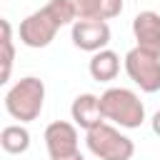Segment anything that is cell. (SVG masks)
<instances>
[{
  "label": "cell",
  "instance_id": "obj_7",
  "mask_svg": "<svg viewBox=\"0 0 160 160\" xmlns=\"http://www.w3.org/2000/svg\"><path fill=\"white\" fill-rule=\"evenodd\" d=\"M70 40L78 50L100 52L110 42V25L105 20H75L70 28Z\"/></svg>",
  "mask_w": 160,
  "mask_h": 160
},
{
  "label": "cell",
  "instance_id": "obj_1",
  "mask_svg": "<svg viewBox=\"0 0 160 160\" xmlns=\"http://www.w3.org/2000/svg\"><path fill=\"white\" fill-rule=\"evenodd\" d=\"M45 105V82L35 75H25L20 78L15 85H10V90L5 92V110L12 120L32 122L40 118Z\"/></svg>",
  "mask_w": 160,
  "mask_h": 160
},
{
  "label": "cell",
  "instance_id": "obj_13",
  "mask_svg": "<svg viewBox=\"0 0 160 160\" xmlns=\"http://www.w3.org/2000/svg\"><path fill=\"white\" fill-rule=\"evenodd\" d=\"M2 78L0 82H8L10 80V70H12V60H15V42H12V25L10 20H2Z\"/></svg>",
  "mask_w": 160,
  "mask_h": 160
},
{
  "label": "cell",
  "instance_id": "obj_8",
  "mask_svg": "<svg viewBox=\"0 0 160 160\" xmlns=\"http://www.w3.org/2000/svg\"><path fill=\"white\" fill-rule=\"evenodd\" d=\"M132 35L138 48L160 55V15L155 10H140L132 18Z\"/></svg>",
  "mask_w": 160,
  "mask_h": 160
},
{
  "label": "cell",
  "instance_id": "obj_12",
  "mask_svg": "<svg viewBox=\"0 0 160 160\" xmlns=\"http://www.w3.org/2000/svg\"><path fill=\"white\" fill-rule=\"evenodd\" d=\"M0 148L10 155H22L28 152L30 148V132L22 122H15V125H5L0 130Z\"/></svg>",
  "mask_w": 160,
  "mask_h": 160
},
{
  "label": "cell",
  "instance_id": "obj_14",
  "mask_svg": "<svg viewBox=\"0 0 160 160\" xmlns=\"http://www.w3.org/2000/svg\"><path fill=\"white\" fill-rule=\"evenodd\" d=\"M150 125H152V132H155V135L160 138V110H158V112L152 115V120H150Z\"/></svg>",
  "mask_w": 160,
  "mask_h": 160
},
{
  "label": "cell",
  "instance_id": "obj_4",
  "mask_svg": "<svg viewBox=\"0 0 160 160\" xmlns=\"http://www.w3.org/2000/svg\"><path fill=\"white\" fill-rule=\"evenodd\" d=\"M122 65H125L128 78L142 92H158L160 90V55H152V52L135 45L132 50H128Z\"/></svg>",
  "mask_w": 160,
  "mask_h": 160
},
{
  "label": "cell",
  "instance_id": "obj_2",
  "mask_svg": "<svg viewBox=\"0 0 160 160\" xmlns=\"http://www.w3.org/2000/svg\"><path fill=\"white\" fill-rule=\"evenodd\" d=\"M100 108L105 120L118 128L135 130L145 122V105L140 95L130 88H108L100 95Z\"/></svg>",
  "mask_w": 160,
  "mask_h": 160
},
{
  "label": "cell",
  "instance_id": "obj_6",
  "mask_svg": "<svg viewBox=\"0 0 160 160\" xmlns=\"http://www.w3.org/2000/svg\"><path fill=\"white\" fill-rule=\"evenodd\" d=\"M45 148L50 160H60V158H70L75 152H80L78 148V125L68 122V120H55L45 128Z\"/></svg>",
  "mask_w": 160,
  "mask_h": 160
},
{
  "label": "cell",
  "instance_id": "obj_5",
  "mask_svg": "<svg viewBox=\"0 0 160 160\" xmlns=\"http://www.w3.org/2000/svg\"><path fill=\"white\" fill-rule=\"evenodd\" d=\"M60 28H62V25L55 20V15L48 10V5H42L40 10H35V12H30L25 20H20L18 35H20V42H22V45L38 50V48H48V45L55 40V35H58Z\"/></svg>",
  "mask_w": 160,
  "mask_h": 160
},
{
  "label": "cell",
  "instance_id": "obj_15",
  "mask_svg": "<svg viewBox=\"0 0 160 160\" xmlns=\"http://www.w3.org/2000/svg\"><path fill=\"white\" fill-rule=\"evenodd\" d=\"M60 160H85V155H82V152H75V155H70V158H60Z\"/></svg>",
  "mask_w": 160,
  "mask_h": 160
},
{
  "label": "cell",
  "instance_id": "obj_3",
  "mask_svg": "<svg viewBox=\"0 0 160 160\" xmlns=\"http://www.w3.org/2000/svg\"><path fill=\"white\" fill-rule=\"evenodd\" d=\"M85 145L100 160H132V155H135V142L125 132H120L118 125H112V122H102V125L88 130Z\"/></svg>",
  "mask_w": 160,
  "mask_h": 160
},
{
  "label": "cell",
  "instance_id": "obj_9",
  "mask_svg": "<svg viewBox=\"0 0 160 160\" xmlns=\"http://www.w3.org/2000/svg\"><path fill=\"white\" fill-rule=\"evenodd\" d=\"M70 118L85 132L92 130V128H98V125H102V122H108L105 115H102V108H100V95H92V92H80L72 100Z\"/></svg>",
  "mask_w": 160,
  "mask_h": 160
},
{
  "label": "cell",
  "instance_id": "obj_11",
  "mask_svg": "<svg viewBox=\"0 0 160 160\" xmlns=\"http://www.w3.org/2000/svg\"><path fill=\"white\" fill-rule=\"evenodd\" d=\"M88 72H90V78L98 80V82H110V80H115L118 72H120V55H118L115 50H110V48H105V50H100V52H92V58H90V62H88Z\"/></svg>",
  "mask_w": 160,
  "mask_h": 160
},
{
  "label": "cell",
  "instance_id": "obj_10",
  "mask_svg": "<svg viewBox=\"0 0 160 160\" xmlns=\"http://www.w3.org/2000/svg\"><path fill=\"white\" fill-rule=\"evenodd\" d=\"M78 10V20H112L122 12V0H72Z\"/></svg>",
  "mask_w": 160,
  "mask_h": 160
}]
</instances>
